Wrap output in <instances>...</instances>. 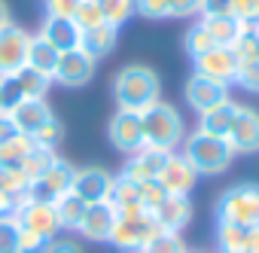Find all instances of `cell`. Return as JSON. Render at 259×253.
Instances as JSON below:
<instances>
[{
	"label": "cell",
	"mask_w": 259,
	"mask_h": 253,
	"mask_svg": "<svg viewBox=\"0 0 259 253\" xmlns=\"http://www.w3.org/2000/svg\"><path fill=\"white\" fill-rule=\"evenodd\" d=\"M113 98L119 110L144 113L156 101H162V79L147 64H128L113 76Z\"/></svg>",
	"instance_id": "6da1fadb"
},
{
	"label": "cell",
	"mask_w": 259,
	"mask_h": 253,
	"mask_svg": "<svg viewBox=\"0 0 259 253\" xmlns=\"http://www.w3.org/2000/svg\"><path fill=\"white\" fill-rule=\"evenodd\" d=\"M180 147H183L180 156L192 165V171H195L198 177H217V174H223V171L232 165V159H235V153H232V147H229L226 138L204 135L201 129L189 132Z\"/></svg>",
	"instance_id": "7a4b0ae2"
},
{
	"label": "cell",
	"mask_w": 259,
	"mask_h": 253,
	"mask_svg": "<svg viewBox=\"0 0 259 253\" xmlns=\"http://www.w3.org/2000/svg\"><path fill=\"white\" fill-rule=\"evenodd\" d=\"M141 125H144V147H153L162 153H174L186 138L180 110L165 101H156L153 107H147L141 113Z\"/></svg>",
	"instance_id": "3957f363"
},
{
	"label": "cell",
	"mask_w": 259,
	"mask_h": 253,
	"mask_svg": "<svg viewBox=\"0 0 259 253\" xmlns=\"http://www.w3.org/2000/svg\"><path fill=\"white\" fill-rule=\"evenodd\" d=\"M156 232H162V229L156 226L153 210L144 207L141 201H135V204L116 210V226H113V232H110V244H113L116 250H122V253H141L144 244H147Z\"/></svg>",
	"instance_id": "277c9868"
},
{
	"label": "cell",
	"mask_w": 259,
	"mask_h": 253,
	"mask_svg": "<svg viewBox=\"0 0 259 253\" xmlns=\"http://www.w3.org/2000/svg\"><path fill=\"white\" fill-rule=\"evenodd\" d=\"M217 220L256 226L259 223V186L256 183H235L217 201Z\"/></svg>",
	"instance_id": "5b68a950"
},
{
	"label": "cell",
	"mask_w": 259,
	"mask_h": 253,
	"mask_svg": "<svg viewBox=\"0 0 259 253\" xmlns=\"http://www.w3.org/2000/svg\"><path fill=\"white\" fill-rule=\"evenodd\" d=\"M73 177H76V168L64 159H55L28 189V201H46V204H55L61 195L70 192L73 186Z\"/></svg>",
	"instance_id": "8992f818"
},
{
	"label": "cell",
	"mask_w": 259,
	"mask_h": 253,
	"mask_svg": "<svg viewBox=\"0 0 259 253\" xmlns=\"http://www.w3.org/2000/svg\"><path fill=\"white\" fill-rule=\"evenodd\" d=\"M107 138H110V144L122 156H135L138 150H144L141 113H135V110H116L110 116V122H107Z\"/></svg>",
	"instance_id": "52a82bcc"
},
{
	"label": "cell",
	"mask_w": 259,
	"mask_h": 253,
	"mask_svg": "<svg viewBox=\"0 0 259 253\" xmlns=\"http://www.w3.org/2000/svg\"><path fill=\"white\" fill-rule=\"evenodd\" d=\"M229 147L235 156H253L259 153V110L256 107H238L235 113V122H232V129L226 135Z\"/></svg>",
	"instance_id": "ba28073f"
},
{
	"label": "cell",
	"mask_w": 259,
	"mask_h": 253,
	"mask_svg": "<svg viewBox=\"0 0 259 253\" xmlns=\"http://www.w3.org/2000/svg\"><path fill=\"white\" fill-rule=\"evenodd\" d=\"M95 64L79 46L76 49H67L58 55V64H55V73H52V82L58 86H67V89H79V86H89L92 76H95Z\"/></svg>",
	"instance_id": "9c48e42d"
},
{
	"label": "cell",
	"mask_w": 259,
	"mask_h": 253,
	"mask_svg": "<svg viewBox=\"0 0 259 253\" xmlns=\"http://www.w3.org/2000/svg\"><path fill=\"white\" fill-rule=\"evenodd\" d=\"M28 43H31V34L25 28H19L16 22L7 25V28H0V76L19 73L25 67Z\"/></svg>",
	"instance_id": "30bf717a"
},
{
	"label": "cell",
	"mask_w": 259,
	"mask_h": 253,
	"mask_svg": "<svg viewBox=\"0 0 259 253\" xmlns=\"http://www.w3.org/2000/svg\"><path fill=\"white\" fill-rule=\"evenodd\" d=\"M192 64H195V73H201L207 79H217L223 86L235 82V73H238V55L229 46H213L204 55L192 58Z\"/></svg>",
	"instance_id": "8fae6325"
},
{
	"label": "cell",
	"mask_w": 259,
	"mask_h": 253,
	"mask_svg": "<svg viewBox=\"0 0 259 253\" xmlns=\"http://www.w3.org/2000/svg\"><path fill=\"white\" fill-rule=\"evenodd\" d=\"M183 98H186L189 110H195V113L201 116V113H207L210 107H217L220 101L229 98V86H223V82H217V79H207V76H201V73H192V76L186 79Z\"/></svg>",
	"instance_id": "7c38bea8"
},
{
	"label": "cell",
	"mask_w": 259,
	"mask_h": 253,
	"mask_svg": "<svg viewBox=\"0 0 259 253\" xmlns=\"http://www.w3.org/2000/svg\"><path fill=\"white\" fill-rule=\"evenodd\" d=\"M110 189H113V174L104 168H79L73 177V186H70V192L76 198H82L85 204L110 201Z\"/></svg>",
	"instance_id": "4fadbf2b"
},
{
	"label": "cell",
	"mask_w": 259,
	"mask_h": 253,
	"mask_svg": "<svg viewBox=\"0 0 259 253\" xmlns=\"http://www.w3.org/2000/svg\"><path fill=\"white\" fill-rule=\"evenodd\" d=\"M156 180L168 189V195H189L192 186L198 183V174L192 171V165L180 153H168V159H165V165H162Z\"/></svg>",
	"instance_id": "5bb4252c"
},
{
	"label": "cell",
	"mask_w": 259,
	"mask_h": 253,
	"mask_svg": "<svg viewBox=\"0 0 259 253\" xmlns=\"http://www.w3.org/2000/svg\"><path fill=\"white\" fill-rule=\"evenodd\" d=\"M16 220H19V226H25V229L37 232V235H43L46 241L61 232L58 217H55V207L46 204V201H22V207L16 210Z\"/></svg>",
	"instance_id": "9a60e30c"
},
{
	"label": "cell",
	"mask_w": 259,
	"mask_h": 253,
	"mask_svg": "<svg viewBox=\"0 0 259 253\" xmlns=\"http://www.w3.org/2000/svg\"><path fill=\"white\" fill-rule=\"evenodd\" d=\"M116 226V207L110 201H98V204H89L76 232L85 238V241H110V232Z\"/></svg>",
	"instance_id": "2e32d148"
},
{
	"label": "cell",
	"mask_w": 259,
	"mask_h": 253,
	"mask_svg": "<svg viewBox=\"0 0 259 253\" xmlns=\"http://www.w3.org/2000/svg\"><path fill=\"white\" fill-rule=\"evenodd\" d=\"M79 34H82V31L76 28V22H73L70 16H46L37 37H43L52 49L67 52V49H76V46H79Z\"/></svg>",
	"instance_id": "e0dca14e"
},
{
	"label": "cell",
	"mask_w": 259,
	"mask_h": 253,
	"mask_svg": "<svg viewBox=\"0 0 259 253\" xmlns=\"http://www.w3.org/2000/svg\"><path fill=\"white\" fill-rule=\"evenodd\" d=\"M153 217H156V226L162 232H177L180 235L192 220V201H189V195H168L153 210Z\"/></svg>",
	"instance_id": "ac0fdd59"
},
{
	"label": "cell",
	"mask_w": 259,
	"mask_h": 253,
	"mask_svg": "<svg viewBox=\"0 0 259 253\" xmlns=\"http://www.w3.org/2000/svg\"><path fill=\"white\" fill-rule=\"evenodd\" d=\"M49 116H55V113L49 110L46 98H28V101L16 104L10 110V119H13V125L19 129V135H31V138L37 135V129H40Z\"/></svg>",
	"instance_id": "d6986e66"
},
{
	"label": "cell",
	"mask_w": 259,
	"mask_h": 253,
	"mask_svg": "<svg viewBox=\"0 0 259 253\" xmlns=\"http://www.w3.org/2000/svg\"><path fill=\"white\" fill-rule=\"evenodd\" d=\"M165 159H168V153H162V150H153V147H144V150H138L135 156H128V162H125V177H132L135 183H144V180H156L159 177V171H162V165H165Z\"/></svg>",
	"instance_id": "ffe728a7"
},
{
	"label": "cell",
	"mask_w": 259,
	"mask_h": 253,
	"mask_svg": "<svg viewBox=\"0 0 259 253\" xmlns=\"http://www.w3.org/2000/svg\"><path fill=\"white\" fill-rule=\"evenodd\" d=\"M116 37H119V28L113 25H98V28H89L79 34V49L92 58V61H101L107 58L113 49H116Z\"/></svg>",
	"instance_id": "44dd1931"
},
{
	"label": "cell",
	"mask_w": 259,
	"mask_h": 253,
	"mask_svg": "<svg viewBox=\"0 0 259 253\" xmlns=\"http://www.w3.org/2000/svg\"><path fill=\"white\" fill-rule=\"evenodd\" d=\"M238 107H241V104H238V101H232V98L220 101L217 107H210L207 113H201V116H198V129H201L204 135L226 138V135H229V129H232V122H235Z\"/></svg>",
	"instance_id": "7402d4cb"
},
{
	"label": "cell",
	"mask_w": 259,
	"mask_h": 253,
	"mask_svg": "<svg viewBox=\"0 0 259 253\" xmlns=\"http://www.w3.org/2000/svg\"><path fill=\"white\" fill-rule=\"evenodd\" d=\"M198 22L204 25V31L210 34V40L217 46H229V49H232V43L238 40V34L244 28V22L235 19V16H198Z\"/></svg>",
	"instance_id": "603a6c76"
},
{
	"label": "cell",
	"mask_w": 259,
	"mask_h": 253,
	"mask_svg": "<svg viewBox=\"0 0 259 253\" xmlns=\"http://www.w3.org/2000/svg\"><path fill=\"white\" fill-rule=\"evenodd\" d=\"M58 49H52L43 37H37V34H31V43H28V58H25V67H31V70H37V73H43V76H49L52 79V73H55V64H58Z\"/></svg>",
	"instance_id": "cb8c5ba5"
},
{
	"label": "cell",
	"mask_w": 259,
	"mask_h": 253,
	"mask_svg": "<svg viewBox=\"0 0 259 253\" xmlns=\"http://www.w3.org/2000/svg\"><path fill=\"white\" fill-rule=\"evenodd\" d=\"M34 147L37 144H34L31 135H16V138L4 141L0 144V168H22Z\"/></svg>",
	"instance_id": "d4e9b609"
},
{
	"label": "cell",
	"mask_w": 259,
	"mask_h": 253,
	"mask_svg": "<svg viewBox=\"0 0 259 253\" xmlns=\"http://www.w3.org/2000/svg\"><path fill=\"white\" fill-rule=\"evenodd\" d=\"M247 229L250 226H238V223L217 220V244H220V253H244L247 250Z\"/></svg>",
	"instance_id": "484cf974"
},
{
	"label": "cell",
	"mask_w": 259,
	"mask_h": 253,
	"mask_svg": "<svg viewBox=\"0 0 259 253\" xmlns=\"http://www.w3.org/2000/svg\"><path fill=\"white\" fill-rule=\"evenodd\" d=\"M55 217H58V226L61 229H73L76 232V226H79V220H82V214H85V201L82 198H76L73 192H67V195H61L55 204Z\"/></svg>",
	"instance_id": "4316f807"
},
{
	"label": "cell",
	"mask_w": 259,
	"mask_h": 253,
	"mask_svg": "<svg viewBox=\"0 0 259 253\" xmlns=\"http://www.w3.org/2000/svg\"><path fill=\"white\" fill-rule=\"evenodd\" d=\"M0 189L16 195L19 201H28V189H31V177L25 168H0Z\"/></svg>",
	"instance_id": "83f0119b"
},
{
	"label": "cell",
	"mask_w": 259,
	"mask_h": 253,
	"mask_svg": "<svg viewBox=\"0 0 259 253\" xmlns=\"http://www.w3.org/2000/svg\"><path fill=\"white\" fill-rule=\"evenodd\" d=\"M101 4V13H104V22L113 25V28H122L128 19L138 13L135 0H98Z\"/></svg>",
	"instance_id": "f1b7e54d"
},
{
	"label": "cell",
	"mask_w": 259,
	"mask_h": 253,
	"mask_svg": "<svg viewBox=\"0 0 259 253\" xmlns=\"http://www.w3.org/2000/svg\"><path fill=\"white\" fill-rule=\"evenodd\" d=\"M16 79H19V86H22L25 101H28V98H46V92H49V86H52L49 76H43V73H37V70H31V67H22V70L16 73Z\"/></svg>",
	"instance_id": "f546056e"
},
{
	"label": "cell",
	"mask_w": 259,
	"mask_h": 253,
	"mask_svg": "<svg viewBox=\"0 0 259 253\" xmlns=\"http://www.w3.org/2000/svg\"><path fill=\"white\" fill-rule=\"evenodd\" d=\"M135 201H141L138 198V183L132 180V177H125V174H119V177H113V189H110V204L119 210V207H128V204H135Z\"/></svg>",
	"instance_id": "4dcf8cb0"
},
{
	"label": "cell",
	"mask_w": 259,
	"mask_h": 253,
	"mask_svg": "<svg viewBox=\"0 0 259 253\" xmlns=\"http://www.w3.org/2000/svg\"><path fill=\"white\" fill-rule=\"evenodd\" d=\"M141 253H189V250H186V244H183V238L177 232H156L144 244Z\"/></svg>",
	"instance_id": "1f68e13d"
},
{
	"label": "cell",
	"mask_w": 259,
	"mask_h": 253,
	"mask_svg": "<svg viewBox=\"0 0 259 253\" xmlns=\"http://www.w3.org/2000/svg\"><path fill=\"white\" fill-rule=\"evenodd\" d=\"M217 43L210 40V34L204 31V25L201 22H195L189 31H186V37H183V49H186V55L189 58H198V55H204L207 49H213Z\"/></svg>",
	"instance_id": "d6a6232c"
},
{
	"label": "cell",
	"mask_w": 259,
	"mask_h": 253,
	"mask_svg": "<svg viewBox=\"0 0 259 253\" xmlns=\"http://www.w3.org/2000/svg\"><path fill=\"white\" fill-rule=\"evenodd\" d=\"M70 19L76 22V28H79V31H89V28L107 25V22H104V13H101V4H98V0H79V7L73 10V16H70Z\"/></svg>",
	"instance_id": "836d02e7"
},
{
	"label": "cell",
	"mask_w": 259,
	"mask_h": 253,
	"mask_svg": "<svg viewBox=\"0 0 259 253\" xmlns=\"http://www.w3.org/2000/svg\"><path fill=\"white\" fill-rule=\"evenodd\" d=\"M61 141H64V125H61L58 116H49L37 129V135H34V144L37 147H49V150H55Z\"/></svg>",
	"instance_id": "e575fe53"
},
{
	"label": "cell",
	"mask_w": 259,
	"mask_h": 253,
	"mask_svg": "<svg viewBox=\"0 0 259 253\" xmlns=\"http://www.w3.org/2000/svg\"><path fill=\"white\" fill-rule=\"evenodd\" d=\"M55 159H58V156H55V150H49V147H34L22 168L28 171V177H31V183H34V180H37V177H40V174L55 162Z\"/></svg>",
	"instance_id": "d590c367"
},
{
	"label": "cell",
	"mask_w": 259,
	"mask_h": 253,
	"mask_svg": "<svg viewBox=\"0 0 259 253\" xmlns=\"http://www.w3.org/2000/svg\"><path fill=\"white\" fill-rule=\"evenodd\" d=\"M25 95H22V86L16 79V73L10 76H0V113H10L16 104H22Z\"/></svg>",
	"instance_id": "8d00e7d4"
},
{
	"label": "cell",
	"mask_w": 259,
	"mask_h": 253,
	"mask_svg": "<svg viewBox=\"0 0 259 253\" xmlns=\"http://www.w3.org/2000/svg\"><path fill=\"white\" fill-rule=\"evenodd\" d=\"M19 220L16 217H0V253H22L19 247Z\"/></svg>",
	"instance_id": "74e56055"
},
{
	"label": "cell",
	"mask_w": 259,
	"mask_h": 253,
	"mask_svg": "<svg viewBox=\"0 0 259 253\" xmlns=\"http://www.w3.org/2000/svg\"><path fill=\"white\" fill-rule=\"evenodd\" d=\"M138 198H141L144 207L156 210V207L168 198V189H165L159 180H144V183H138Z\"/></svg>",
	"instance_id": "f35d334b"
},
{
	"label": "cell",
	"mask_w": 259,
	"mask_h": 253,
	"mask_svg": "<svg viewBox=\"0 0 259 253\" xmlns=\"http://www.w3.org/2000/svg\"><path fill=\"white\" fill-rule=\"evenodd\" d=\"M135 7L144 19H171V0H135Z\"/></svg>",
	"instance_id": "ab89813d"
},
{
	"label": "cell",
	"mask_w": 259,
	"mask_h": 253,
	"mask_svg": "<svg viewBox=\"0 0 259 253\" xmlns=\"http://www.w3.org/2000/svg\"><path fill=\"white\" fill-rule=\"evenodd\" d=\"M235 82L247 92H259V61H241L238 73H235Z\"/></svg>",
	"instance_id": "60d3db41"
},
{
	"label": "cell",
	"mask_w": 259,
	"mask_h": 253,
	"mask_svg": "<svg viewBox=\"0 0 259 253\" xmlns=\"http://www.w3.org/2000/svg\"><path fill=\"white\" fill-rule=\"evenodd\" d=\"M198 16H235L232 0H198Z\"/></svg>",
	"instance_id": "b9f144b4"
},
{
	"label": "cell",
	"mask_w": 259,
	"mask_h": 253,
	"mask_svg": "<svg viewBox=\"0 0 259 253\" xmlns=\"http://www.w3.org/2000/svg\"><path fill=\"white\" fill-rule=\"evenodd\" d=\"M40 253H85V250H82L79 241H73V238H58V235H55V238L46 241V247H43Z\"/></svg>",
	"instance_id": "7bdbcfd3"
},
{
	"label": "cell",
	"mask_w": 259,
	"mask_h": 253,
	"mask_svg": "<svg viewBox=\"0 0 259 253\" xmlns=\"http://www.w3.org/2000/svg\"><path fill=\"white\" fill-rule=\"evenodd\" d=\"M19 247H22V253H40V250L46 247V238L22 226V229H19Z\"/></svg>",
	"instance_id": "ee69618b"
},
{
	"label": "cell",
	"mask_w": 259,
	"mask_h": 253,
	"mask_svg": "<svg viewBox=\"0 0 259 253\" xmlns=\"http://www.w3.org/2000/svg\"><path fill=\"white\" fill-rule=\"evenodd\" d=\"M232 4H235V19L259 22V0H232Z\"/></svg>",
	"instance_id": "f6af8a7d"
},
{
	"label": "cell",
	"mask_w": 259,
	"mask_h": 253,
	"mask_svg": "<svg viewBox=\"0 0 259 253\" xmlns=\"http://www.w3.org/2000/svg\"><path fill=\"white\" fill-rule=\"evenodd\" d=\"M76 7H79V0H43L46 16H73Z\"/></svg>",
	"instance_id": "bcb514c9"
},
{
	"label": "cell",
	"mask_w": 259,
	"mask_h": 253,
	"mask_svg": "<svg viewBox=\"0 0 259 253\" xmlns=\"http://www.w3.org/2000/svg\"><path fill=\"white\" fill-rule=\"evenodd\" d=\"M198 16V0H171V19Z\"/></svg>",
	"instance_id": "7dc6e473"
},
{
	"label": "cell",
	"mask_w": 259,
	"mask_h": 253,
	"mask_svg": "<svg viewBox=\"0 0 259 253\" xmlns=\"http://www.w3.org/2000/svg\"><path fill=\"white\" fill-rule=\"evenodd\" d=\"M19 207H22V201H19L16 195H10V192L0 189V217H16Z\"/></svg>",
	"instance_id": "c3c4849f"
},
{
	"label": "cell",
	"mask_w": 259,
	"mask_h": 253,
	"mask_svg": "<svg viewBox=\"0 0 259 253\" xmlns=\"http://www.w3.org/2000/svg\"><path fill=\"white\" fill-rule=\"evenodd\" d=\"M16 135H19V129L13 125L10 113H0V144H4V141H10V138H16Z\"/></svg>",
	"instance_id": "681fc988"
},
{
	"label": "cell",
	"mask_w": 259,
	"mask_h": 253,
	"mask_svg": "<svg viewBox=\"0 0 259 253\" xmlns=\"http://www.w3.org/2000/svg\"><path fill=\"white\" fill-rule=\"evenodd\" d=\"M244 253H259V226L247 229V250Z\"/></svg>",
	"instance_id": "f907efd6"
},
{
	"label": "cell",
	"mask_w": 259,
	"mask_h": 253,
	"mask_svg": "<svg viewBox=\"0 0 259 253\" xmlns=\"http://www.w3.org/2000/svg\"><path fill=\"white\" fill-rule=\"evenodd\" d=\"M7 25H13V16H10L7 0H0V28H7Z\"/></svg>",
	"instance_id": "816d5d0a"
},
{
	"label": "cell",
	"mask_w": 259,
	"mask_h": 253,
	"mask_svg": "<svg viewBox=\"0 0 259 253\" xmlns=\"http://www.w3.org/2000/svg\"><path fill=\"white\" fill-rule=\"evenodd\" d=\"M256 226H259V223H256Z\"/></svg>",
	"instance_id": "f5cc1de1"
}]
</instances>
